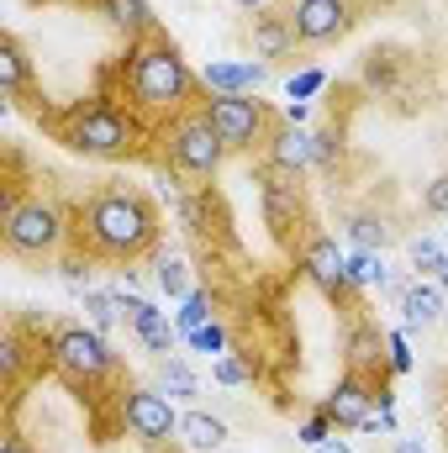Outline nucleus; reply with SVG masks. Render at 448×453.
I'll list each match as a JSON object with an SVG mask.
<instances>
[{"label": "nucleus", "mask_w": 448, "mask_h": 453, "mask_svg": "<svg viewBox=\"0 0 448 453\" xmlns=\"http://www.w3.org/2000/svg\"><path fill=\"white\" fill-rule=\"evenodd\" d=\"M158 385L169 390V395H180V401H196L201 395V380H196V369L185 364V358H158Z\"/></svg>", "instance_id": "412c9836"}, {"label": "nucleus", "mask_w": 448, "mask_h": 453, "mask_svg": "<svg viewBox=\"0 0 448 453\" xmlns=\"http://www.w3.org/2000/svg\"><path fill=\"white\" fill-rule=\"evenodd\" d=\"M74 253L90 264H143L158 253L164 242V211L143 185L106 180L85 196V206H74Z\"/></svg>", "instance_id": "f257e3e1"}, {"label": "nucleus", "mask_w": 448, "mask_h": 453, "mask_svg": "<svg viewBox=\"0 0 448 453\" xmlns=\"http://www.w3.org/2000/svg\"><path fill=\"white\" fill-rule=\"evenodd\" d=\"M206 116L222 132L227 153H264L269 137H274V127L285 121V111H274L259 96H212L206 101Z\"/></svg>", "instance_id": "0eeeda50"}, {"label": "nucleus", "mask_w": 448, "mask_h": 453, "mask_svg": "<svg viewBox=\"0 0 448 453\" xmlns=\"http://www.w3.org/2000/svg\"><path fill=\"white\" fill-rule=\"evenodd\" d=\"M328 438H333V422H328L322 411H317L312 422H301V443H306V449H322Z\"/></svg>", "instance_id": "c756f323"}, {"label": "nucleus", "mask_w": 448, "mask_h": 453, "mask_svg": "<svg viewBox=\"0 0 448 453\" xmlns=\"http://www.w3.org/2000/svg\"><path fill=\"white\" fill-rule=\"evenodd\" d=\"M153 137H158V158H164L180 180H217V169L227 164V142H222V132L212 127L206 106L174 116V121L158 127Z\"/></svg>", "instance_id": "39448f33"}, {"label": "nucleus", "mask_w": 448, "mask_h": 453, "mask_svg": "<svg viewBox=\"0 0 448 453\" xmlns=\"http://www.w3.org/2000/svg\"><path fill=\"white\" fill-rule=\"evenodd\" d=\"M375 406H380V411L390 406L385 369H359V364H348V369H343V380L333 385V395L322 401V417L343 433V427H364V422L375 417Z\"/></svg>", "instance_id": "6e6552de"}, {"label": "nucleus", "mask_w": 448, "mask_h": 453, "mask_svg": "<svg viewBox=\"0 0 448 453\" xmlns=\"http://www.w3.org/2000/svg\"><path fill=\"white\" fill-rule=\"evenodd\" d=\"M422 211H433V217H444V211H448V174H438V180L428 185V196H422Z\"/></svg>", "instance_id": "7c9ffc66"}, {"label": "nucleus", "mask_w": 448, "mask_h": 453, "mask_svg": "<svg viewBox=\"0 0 448 453\" xmlns=\"http://www.w3.org/2000/svg\"><path fill=\"white\" fill-rule=\"evenodd\" d=\"M96 16H106V27H112V32H121L127 42L158 27V21H153V5H148V0H96Z\"/></svg>", "instance_id": "a211bd4d"}, {"label": "nucleus", "mask_w": 448, "mask_h": 453, "mask_svg": "<svg viewBox=\"0 0 448 453\" xmlns=\"http://www.w3.org/2000/svg\"><path fill=\"white\" fill-rule=\"evenodd\" d=\"M116 80H121L116 101H127V111L143 116L148 132H158L174 116H185L212 101L206 85H201V74L185 64L180 42L164 27H153V32H143V37L127 42V53L116 58Z\"/></svg>", "instance_id": "f03ea898"}, {"label": "nucleus", "mask_w": 448, "mask_h": 453, "mask_svg": "<svg viewBox=\"0 0 448 453\" xmlns=\"http://www.w3.org/2000/svg\"><path fill=\"white\" fill-rule=\"evenodd\" d=\"M206 322H212V296H206V290H190L185 306H180V333L190 338V333H201Z\"/></svg>", "instance_id": "a878e982"}, {"label": "nucleus", "mask_w": 448, "mask_h": 453, "mask_svg": "<svg viewBox=\"0 0 448 453\" xmlns=\"http://www.w3.org/2000/svg\"><path fill=\"white\" fill-rule=\"evenodd\" d=\"M406 253H412L417 269H438V264H444V242H438V237H412Z\"/></svg>", "instance_id": "bb28decb"}, {"label": "nucleus", "mask_w": 448, "mask_h": 453, "mask_svg": "<svg viewBox=\"0 0 448 453\" xmlns=\"http://www.w3.org/2000/svg\"><path fill=\"white\" fill-rule=\"evenodd\" d=\"M85 311H90L96 333H112L116 322H121V301H116V290H85Z\"/></svg>", "instance_id": "5701e85b"}, {"label": "nucleus", "mask_w": 448, "mask_h": 453, "mask_svg": "<svg viewBox=\"0 0 448 453\" xmlns=\"http://www.w3.org/2000/svg\"><path fill=\"white\" fill-rule=\"evenodd\" d=\"M0 90H5V101L16 111H27V116L48 106V96L37 90V74H32V53H27V42L16 32L0 37Z\"/></svg>", "instance_id": "f8f14e48"}, {"label": "nucleus", "mask_w": 448, "mask_h": 453, "mask_svg": "<svg viewBox=\"0 0 448 453\" xmlns=\"http://www.w3.org/2000/svg\"><path fill=\"white\" fill-rule=\"evenodd\" d=\"M0 453H27V449H21V438H16V433H5V443H0Z\"/></svg>", "instance_id": "c9c22d12"}, {"label": "nucleus", "mask_w": 448, "mask_h": 453, "mask_svg": "<svg viewBox=\"0 0 448 453\" xmlns=\"http://www.w3.org/2000/svg\"><path fill=\"white\" fill-rule=\"evenodd\" d=\"M312 453H353V449H348V443H343V438H328V443H322V449H312Z\"/></svg>", "instance_id": "f704fd0d"}, {"label": "nucleus", "mask_w": 448, "mask_h": 453, "mask_svg": "<svg viewBox=\"0 0 448 453\" xmlns=\"http://www.w3.org/2000/svg\"><path fill=\"white\" fill-rule=\"evenodd\" d=\"M264 164H274V169H285V174H306V169L317 164V137L301 132L296 121H280L274 137H269V148H264Z\"/></svg>", "instance_id": "2eb2a0df"}, {"label": "nucleus", "mask_w": 448, "mask_h": 453, "mask_svg": "<svg viewBox=\"0 0 448 453\" xmlns=\"http://www.w3.org/2000/svg\"><path fill=\"white\" fill-rule=\"evenodd\" d=\"M401 317H406V327H433V322L444 317V296H438V285H406V296H401Z\"/></svg>", "instance_id": "aec40b11"}, {"label": "nucleus", "mask_w": 448, "mask_h": 453, "mask_svg": "<svg viewBox=\"0 0 448 453\" xmlns=\"http://www.w3.org/2000/svg\"><path fill=\"white\" fill-rule=\"evenodd\" d=\"M385 348H390V374H406V369H412V353H406V338H401V333H390V338H385Z\"/></svg>", "instance_id": "2f4dec72"}, {"label": "nucleus", "mask_w": 448, "mask_h": 453, "mask_svg": "<svg viewBox=\"0 0 448 453\" xmlns=\"http://www.w3.org/2000/svg\"><path fill=\"white\" fill-rule=\"evenodd\" d=\"M48 342H53V374H58L80 401H85V395H96V385L116 374L112 342L101 338V333H90V327L58 322V327L48 333Z\"/></svg>", "instance_id": "423d86ee"}, {"label": "nucleus", "mask_w": 448, "mask_h": 453, "mask_svg": "<svg viewBox=\"0 0 448 453\" xmlns=\"http://www.w3.org/2000/svg\"><path fill=\"white\" fill-rule=\"evenodd\" d=\"M259 190H264V217L280 237H290V226H312L306 222V201H301V174H285L274 164L259 169Z\"/></svg>", "instance_id": "ddd939ff"}, {"label": "nucleus", "mask_w": 448, "mask_h": 453, "mask_svg": "<svg viewBox=\"0 0 448 453\" xmlns=\"http://www.w3.org/2000/svg\"><path fill=\"white\" fill-rule=\"evenodd\" d=\"M217 380H222V385H248V369H243L237 358H222V364H217Z\"/></svg>", "instance_id": "473e14b6"}, {"label": "nucleus", "mask_w": 448, "mask_h": 453, "mask_svg": "<svg viewBox=\"0 0 448 453\" xmlns=\"http://www.w3.org/2000/svg\"><path fill=\"white\" fill-rule=\"evenodd\" d=\"M348 237H353V248H364V253H375L385 237H390V226L380 222V217H369V211H359V217H348Z\"/></svg>", "instance_id": "b1692460"}, {"label": "nucleus", "mask_w": 448, "mask_h": 453, "mask_svg": "<svg viewBox=\"0 0 448 453\" xmlns=\"http://www.w3.org/2000/svg\"><path fill=\"white\" fill-rule=\"evenodd\" d=\"M248 42H253L259 58H285V53L301 48L296 42V27H290V11H269V5L248 16Z\"/></svg>", "instance_id": "dca6fc26"}, {"label": "nucleus", "mask_w": 448, "mask_h": 453, "mask_svg": "<svg viewBox=\"0 0 448 453\" xmlns=\"http://www.w3.org/2000/svg\"><path fill=\"white\" fill-rule=\"evenodd\" d=\"M32 5H96V0H32Z\"/></svg>", "instance_id": "e433bc0d"}, {"label": "nucleus", "mask_w": 448, "mask_h": 453, "mask_svg": "<svg viewBox=\"0 0 448 453\" xmlns=\"http://www.w3.org/2000/svg\"><path fill=\"white\" fill-rule=\"evenodd\" d=\"M237 5H243V11H264L269 0H237Z\"/></svg>", "instance_id": "58836bf2"}, {"label": "nucleus", "mask_w": 448, "mask_h": 453, "mask_svg": "<svg viewBox=\"0 0 448 453\" xmlns=\"http://www.w3.org/2000/svg\"><path fill=\"white\" fill-rule=\"evenodd\" d=\"M153 285L164 290V296H174V301H185L196 285H190V269H185V258H158V269H153Z\"/></svg>", "instance_id": "4be33fe9"}, {"label": "nucleus", "mask_w": 448, "mask_h": 453, "mask_svg": "<svg viewBox=\"0 0 448 453\" xmlns=\"http://www.w3.org/2000/svg\"><path fill=\"white\" fill-rule=\"evenodd\" d=\"M116 411H121L127 433H132L143 449H164V443L180 438V411L169 406L164 390H143V385H132V390H121Z\"/></svg>", "instance_id": "1a4fd4ad"}, {"label": "nucleus", "mask_w": 448, "mask_h": 453, "mask_svg": "<svg viewBox=\"0 0 448 453\" xmlns=\"http://www.w3.org/2000/svg\"><path fill=\"white\" fill-rule=\"evenodd\" d=\"M116 301H121V311H127V322H132V338L143 342L148 353H158V358L174 353V327H169V317H164L153 301H137V296H121V290H116Z\"/></svg>", "instance_id": "4468645a"}, {"label": "nucleus", "mask_w": 448, "mask_h": 453, "mask_svg": "<svg viewBox=\"0 0 448 453\" xmlns=\"http://www.w3.org/2000/svg\"><path fill=\"white\" fill-rule=\"evenodd\" d=\"M74 232V211L53 196V190H16L5 196V217H0V242L5 258L16 264H53L58 248Z\"/></svg>", "instance_id": "20e7f679"}, {"label": "nucleus", "mask_w": 448, "mask_h": 453, "mask_svg": "<svg viewBox=\"0 0 448 453\" xmlns=\"http://www.w3.org/2000/svg\"><path fill=\"white\" fill-rule=\"evenodd\" d=\"M301 269H306V280H312L322 296H333V301H353L348 258L337 253V242L328 237V232H306V237H301Z\"/></svg>", "instance_id": "9b49d317"}, {"label": "nucleus", "mask_w": 448, "mask_h": 453, "mask_svg": "<svg viewBox=\"0 0 448 453\" xmlns=\"http://www.w3.org/2000/svg\"><path fill=\"white\" fill-rule=\"evenodd\" d=\"M390 453H428V449H422L417 438H396V449H390Z\"/></svg>", "instance_id": "72a5a7b5"}, {"label": "nucleus", "mask_w": 448, "mask_h": 453, "mask_svg": "<svg viewBox=\"0 0 448 453\" xmlns=\"http://www.w3.org/2000/svg\"><path fill=\"white\" fill-rule=\"evenodd\" d=\"M264 80H269V69L253 64V58H243V64H206L201 69L206 96H259Z\"/></svg>", "instance_id": "f3484780"}, {"label": "nucleus", "mask_w": 448, "mask_h": 453, "mask_svg": "<svg viewBox=\"0 0 448 453\" xmlns=\"http://www.w3.org/2000/svg\"><path fill=\"white\" fill-rule=\"evenodd\" d=\"M385 274H390V269H385L380 253H364V248H359V253L348 258V280H353V285H385Z\"/></svg>", "instance_id": "393cba45"}, {"label": "nucleus", "mask_w": 448, "mask_h": 453, "mask_svg": "<svg viewBox=\"0 0 448 453\" xmlns=\"http://www.w3.org/2000/svg\"><path fill=\"white\" fill-rule=\"evenodd\" d=\"M32 121L53 137V142H64L69 153H80V158H96V164H127V158H143L148 148V127H143V116L127 111L116 96H85V101H69V106H42V111H32Z\"/></svg>", "instance_id": "7ed1b4c3"}, {"label": "nucleus", "mask_w": 448, "mask_h": 453, "mask_svg": "<svg viewBox=\"0 0 448 453\" xmlns=\"http://www.w3.org/2000/svg\"><path fill=\"white\" fill-rule=\"evenodd\" d=\"M322 85H328V74H322V69H306V74L290 80V101H306V96H317Z\"/></svg>", "instance_id": "c85d7f7f"}, {"label": "nucleus", "mask_w": 448, "mask_h": 453, "mask_svg": "<svg viewBox=\"0 0 448 453\" xmlns=\"http://www.w3.org/2000/svg\"><path fill=\"white\" fill-rule=\"evenodd\" d=\"M180 443L190 453H217L227 449V422L212 417V411H185L180 417Z\"/></svg>", "instance_id": "6ab92c4d"}, {"label": "nucleus", "mask_w": 448, "mask_h": 453, "mask_svg": "<svg viewBox=\"0 0 448 453\" xmlns=\"http://www.w3.org/2000/svg\"><path fill=\"white\" fill-rule=\"evenodd\" d=\"M190 348H196V353H212V358L227 353V327L222 322H206L201 333H190Z\"/></svg>", "instance_id": "cd10ccee"}, {"label": "nucleus", "mask_w": 448, "mask_h": 453, "mask_svg": "<svg viewBox=\"0 0 448 453\" xmlns=\"http://www.w3.org/2000/svg\"><path fill=\"white\" fill-rule=\"evenodd\" d=\"M290 27H296V42L301 48H322L353 32L359 21V0H290Z\"/></svg>", "instance_id": "9d476101"}, {"label": "nucleus", "mask_w": 448, "mask_h": 453, "mask_svg": "<svg viewBox=\"0 0 448 453\" xmlns=\"http://www.w3.org/2000/svg\"><path fill=\"white\" fill-rule=\"evenodd\" d=\"M433 274H438V290H448V253H444V264H438Z\"/></svg>", "instance_id": "4c0bfd02"}]
</instances>
